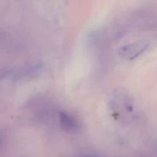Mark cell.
I'll return each mask as SVG.
<instances>
[{"label":"cell","mask_w":157,"mask_h":157,"mask_svg":"<svg viewBox=\"0 0 157 157\" xmlns=\"http://www.w3.org/2000/svg\"><path fill=\"white\" fill-rule=\"evenodd\" d=\"M127 49H123V54L124 56H127V58L132 57V58H133L141 54L143 51L145 50L146 46L144 47V46H140L139 44H135L134 48H131V46H127Z\"/></svg>","instance_id":"7a4b0ae2"},{"label":"cell","mask_w":157,"mask_h":157,"mask_svg":"<svg viewBox=\"0 0 157 157\" xmlns=\"http://www.w3.org/2000/svg\"><path fill=\"white\" fill-rule=\"evenodd\" d=\"M0 144H1V138H0Z\"/></svg>","instance_id":"3957f363"},{"label":"cell","mask_w":157,"mask_h":157,"mask_svg":"<svg viewBox=\"0 0 157 157\" xmlns=\"http://www.w3.org/2000/svg\"><path fill=\"white\" fill-rule=\"evenodd\" d=\"M59 120L64 130L69 132H75L78 130V124L75 118L65 112H60Z\"/></svg>","instance_id":"6da1fadb"}]
</instances>
